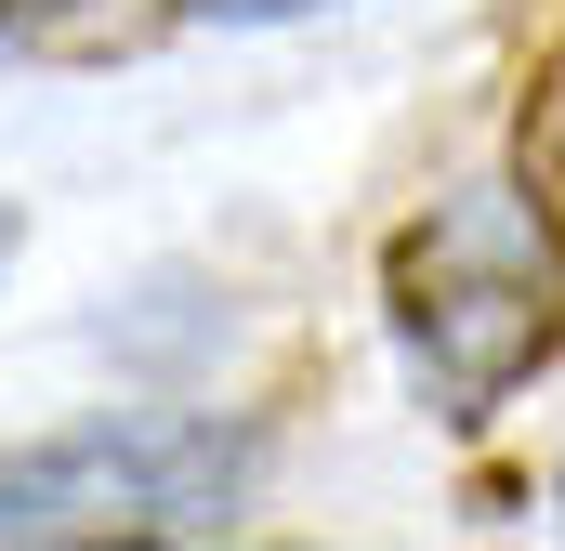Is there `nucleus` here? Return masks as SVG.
Returning <instances> with one entry per match:
<instances>
[{"label":"nucleus","mask_w":565,"mask_h":551,"mask_svg":"<svg viewBox=\"0 0 565 551\" xmlns=\"http://www.w3.org/2000/svg\"><path fill=\"white\" fill-rule=\"evenodd\" d=\"M513 197H526V224H540V250L565 276V53H540V79L513 106Z\"/></svg>","instance_id":"obj_4"},{"label":"nucleus","mask_w":565,"mask_h":551,"mask_svg":"<svg viewBox=\"0 0 565 551\" xmlns=\"http://www.w3.org/2000/svg\"><path fill=\"white\" fill-rule=\"evenodd\" d=\"M0 13H13V0H0Z\"/></svg>","instance_id":"obj_7"},{"label":"nucleus","mask_w":565,"mask_h":551,"mask_svg":"<svg viewBox=\"0 0 565 551\" xmlns=\"http://www.w3.org/2000/svg\"><path fill=\"white\" fill-rule=\"evenodd\" d=\"M382 315L395 355L447 420H500L540 368L565 355V276L526 224V197H434L422 224L382 250Z\"/></svg>","instance_id":"obj_1"},{"label":"nucleus","mask_w":565,"mask_h":551,"mask_svg":"<svg viewBox=\"0 0 565 551\" xmlns=\"http://www.w3.org/2000/svg\"><path fill=\"white\" fill-rule=\"evenodd\" d=\"M237 499V446L184 420H79L0 460V551H93V539H198Z\"/></svg>","instance_id":"obj_2"},{"label":"nucleus","mask_w":565,"mask_h":551,"mask_svg":"<svg viewBox=\"0 0 565 551\" xmlns=\"http://www.w3.org/2000/svg\"><path fill=\"white\" fill-rule=\"evenodd\" d=\"M0 263H13V210H0Z\"/></svg>","instance_id":"obj_6"},{"label":"nucleus","mask_w":565,"mask_h":551,"mask_svg":"<svg viewBox=\"0 0 565 551\" xmlns=\"http://www.w3.org/2000/svg\"><path fill=\"white\" fill-rule=\"evenodd\" d=\"M171 26H184V0H13L0 53H26V66H132Z\"/></svg>","instance_id":"obj_3"},{"label":"nucleus","mask_w":565,"mask_h":551,"mask_svg":"<svg viewBox=\"0 0 565 551\" xmlns=\"http://www.w3.org/2000/svg\"><path fill=\"white\" fill-rule=\"evenodd\" d=\"M184 13H224V26H289V13H329V0H184Z\"/></svg>","instance_id":"obj_5"}]
</instances>
